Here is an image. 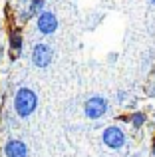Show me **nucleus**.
Wrapping results in <instances>:
<instances>
[{"label": "nucleus", "mask_w": 155, "mask_h": 157, "mask_svg": "<svg viewBox=\"0 0 155 157\" xmlns=\"http://www.w3.org/2000/svg\"><path fill=\"white\" fill-rule=\"evenodd\" d=\"M58 28V18H56L52 12H42L38 16V30L42 34H52Z\"/></svg>", "instance_id": "5"}, {"label": "nucleus", "mask_w": 155, "mask_h": 157, "mask_svg": "<svg viewBox=\"0 0 155 157\" xmlns=\"http://www.w3.org/2000/svg\"><path fill=\"white\" fill-rule=\"evenodd\" d=\"M84 111H85V115H88L89 119L101 117V115H105V111H108V100L101 98V96L89 98V100L84 104Z\"/></svg>", "instance_id": "2"}, {"label": "nucleus", "mask_w": 155, "mask_h": 157, "mask_svg": "<svg viewBox=\"0 0 155 157\" xmlns=\"http://www.w3.org/2000/svg\"><path fill=\"white\" fill-rule=\"evenodd\" d=\"M32 62H34L38 68L50 66V62H52V48L46 46V44H38V46L34 48V52H32Z\"/></svg>", "instance_id": "4"}, {"label": "nucleus", "mask_w": 155, "mask_h": 157, "mask_svg": "<svg viewBox=\"0 0 155 157\" xmlns=\"http://www.w3.org/2000/svg\"><path fill=\"white\" fill-rule=\"evenodd\" d=\"M153 155H155V137H153Z\"/></svg>", "instance_id": "10"}, {"label": "nucleus", "mask_w": 155, "mask_h": 157, "mask_svg": "<svg viewBox=\"0 0 155 157\" xmlns=\"http://www.w3.org/2000/svg\"><path fill=\"white\" fill-rule=\"evenodd\" d=\"M42 8H44V0H32L30 8H28V16L42 14Z\"/></svg>", "instance_id": "7"}, {"label": "nucleus", "mask_w": 155, "mask_h": 157, "mask_svg": "<svg viewBox=\"0 0 155 157\" xmlns=\"http://www.w3.org/2000/svg\"><path fill=\"white\" fill-rule=\"evenodd\" d=\"M131 123H133L135 127L143 125V123H145V113H141V111H137V113H133V115H131Z\"/></svg>", "instance_id": "9"}, {"label": "nucleus", "mask_w": 155, "mask_h": 157, "mask_svg": "<svg viewBox=\"0 0 155 157\" xmlns=\"http://www.w3.org/2000/svg\"><path fill=\"white\" fill-rule=\"evenodd\" d=\"M104 143L109 147V149H121L125 145V133L119 129V127H108L104 131Z\"/></svg>", "instance_id": "3"}, {"label": "nucleus", "mask_w": 155, "mask_h": 157, "mask_svg": "<svg viewBox=\"0 0 155 157\" xmlns=\"http://www.w3.org/2000/svg\"><path fill=\"white\" fill-rule=\"evenodd\" d=\"M36 105H38V98L36 94L32 92L30 88H20L16 92V98H14V107H16V113L20 117H28V115L34 113Z\"/></svg>", "instance_id": "1"}, {"label": "nucleus", "mask_w": 155, "mask_h": 157, "mask_svg": "<svg viewBox=\"0 0 155 157\" xmlns=\"http://www.w3.org/2000/svg\"><path fill=\"white\" fill-rule=\"evenodd\" d=\"M10 46H12V52H16V54L20 52V48H22V40H20L18 34H12L10 36Z\"/></svg>", "instance_id": "8"}, {"label": "nucleus", "mask_w": 155, "mask_h": 157, "mask_svg": "<svg viewBox=\"0 0 155 157\" xmlns=\"http://www.w3.org/2000/svg\"><path fill=\"white\" fill-rule=\"evenodd\" d=\"M4 153H6V157H26L28 147L20 139H10L6 143V147H4Z\"/></svg>", "instance_id": "6"}, {"label": "nucleus", "mask_w": 155, "mask_h": 157, "mask_svg": "<svg viewBox=\"0 0 155 157\" xmlns=\"http://www.w3.org/2000/svg\"><path fill=\"white\" fill-rule=\"evenodd\" d=\"M149 2H151V4H155V0H149Z\"/></svg>", "instance_id": "11"}]
</instances>
